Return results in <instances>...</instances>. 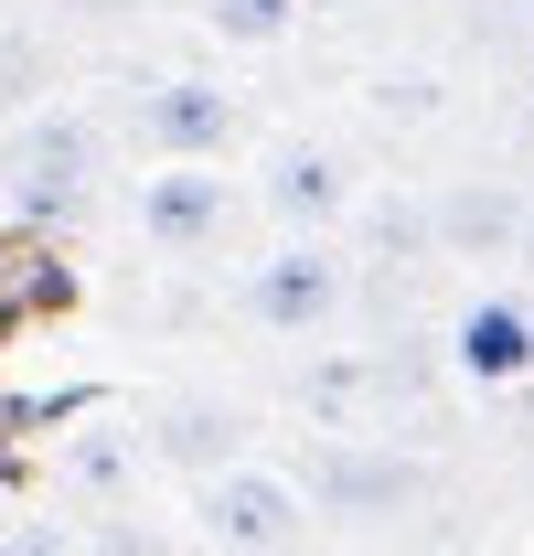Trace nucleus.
<instances>
[{"mask_svg":"<svg viewBox=\"0 0 534 556\" xmlns=\"http://www.w3.org/2000/svg\"><path fill=\"white\" fill-rule=\"evenodd\" d=\"M449 364H460L470 386H524L534 375V311L524 300H470L460 321H449Z\"/></svg>","mask_w":534,"mask_h":556,"instance_id":"obj_7","label":"nucleus"},{"mask_svg":"<svg viewBox=\"0 0 534 556\" xmlns=\"http://www.w3.org/2000/svg\"><path fill=\"white\" fill-rule=\"evenodd\" d=\"M139 139H150L161 161H225V150L246 139V108H236L214 75H161V86L139 97Z\"/></svg>","mask_w":534,"mask_h":556,"instance_id":"obj_4","label":"nucleus"},{"mask_svg":"<svg viewBox=\"0 0 534 556\" xmlns=\"http://www.w3.org/2000/svg\"><path fill=\"white\" fill-rule=\"evenodd\" d=\"M342 300H353V268L332 257V236H289V247H267L257 268H246V321H257V332H278V343L332 332Z\"/></svg>","mask_w":534,"mask_h":556,"instance_id":"obj_3","label":"nucleus"},{"mask_svg":"<svg viewBox=\"0 0 534 556\" xmlns=\"http://www.w3.org/2000/svg\"><path fill=\"white\" fill-rule=\"evenodd\" d=\"M0 172H11L22 225H75V214L97 204V129H86L75 108H43V118H22V129H11Z\"/></svg>","mask_w":534,"mask_h":556,"instance_id":"obj_1","label":"nucleus"},{"mask_svg":"<svg viewBox=\"0 0 534 556\" xmlns=\"http://www.w3.org/2000/svg\"><path fill=\"white\" fill-rule=\"evenodd\" d=\"M193 525H203V546L278 556V546H310V492L289 482V471L225 460V471H203V492H193Z\"/></svg>","mask_w":534,"mask_h":556,"instance_id":"obj_2","label":"nucleus"},{"mask_svg":"<svg viewBox=\"0 0 534 556\" xmlns=\"http://www.w3.org/2000/svg\"><path fill=\"white\" fill-rule=\"evenodd\" d=\"M225 214H236V193H225L214 161H161V172L139 182V236H150L161 257H203V247L225 236Z\"/></svg>","mask_w":534,"mask_h":556,"instance_id":"obj_5","label":"nucleus"},{"mask_svg":"<svg viewBox=\"0 0 534 556\" xmlns=\"http://www.w3.org/2000/svg\"><path fill=\"white\" fill-rule=\"evenodd\" d=\"M236 450H246V417L214 407V396H171V407L150 417V460H171V471H193V482L225 471Z\"/></svg>","mask_w":534,"mask_h":556,"instance_id":"obj_8","label":"nucleus"},{"mask_svg":"<svg viewBox=\"0 0 534 556\" xmlns=\"http://www.w3.org/2000/svg\"><path fill=\"white\" fill-rule=\"evenodd\" d=\"M203 22H214L225 43H289L300 0H203Z\"/></svg>","mask_w":534,"mask_h":556,"instance_id":"obj_9","label":"nucleus"},{"mask_svg":"<svg viewBox=\"0 0 534 556\" xmlns=\"http://www.w3.org/2000/svg\"><path fill=\"white\" fill-rule=\"evenodd\" d=\"M257 204L289 236H332L342 214H353V172H342V150H321V139H278L267 172H257Z\"/></svg>","mask_w":534,"mask_h":556,"instance_id":"obj_6","label":"nucleus"},{"mask_svg":"<svg viewBox=\"0 0 534 556\" xmlns=\"http://www.w3.org/2000/svg\"><path fill=\"white\" fill-rule=\"evenodd\" d=\"M524 257H534V204H524Z\"/></svg>","mask_w":534,"mask_h":556,"instance_id":"obj_11","label":"nucleus"},{"mask_svg":"<svg viewBox=\"0 0 534 556\" xmlns=\"http://www.w3.org/2000/svg\"><path fill=\"white\" fill-rule=\"evenodd\" d=\"M65 471H75V482H86V492H129V482H139V450H129V439H118V428H107V439L86 428V439H75V450H65Z\"/></svg>","mask_w":534,"mask_h":556,"instance_id":"obj_10","label":"nucleus"}]
</instances>
